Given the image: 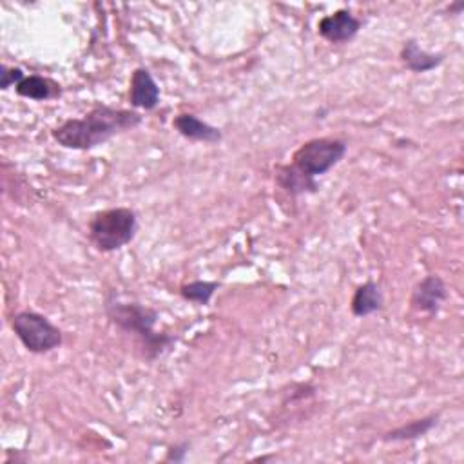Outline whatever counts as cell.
<instances>
[{"mask_svg": "<svg viewBox=\"0 0 464 464\" xmlns=\"http://www.w3.org/2000/svg\"><path fill=\"white\" fill-rule=\"evenodd\" d=\"M219 281H207V279H194L188 283H183L179 286V295L185 301L196 303V304H208L210 299L214 297L216 290L219 288Z\"/></svg>", "mask_w": 464, "mask_h": 464, "instance_id": "cell-15", "label": "cell"}, {"mask_svg": "<svg viewBox=\"0 0 464 464\" xmlns=\"http://www.w3.org/2000/svg\"><path fill=\"white\" fill-rule=\"evenodd\" d=\"M439 422V415L431 413V415H424L413 420H408L386 433H382V440L384 442H404V440H417L420 437H424L426 433H430L435 424Z\"/></svg>", "mask_w": 464, "mask_h": 464, "instance_id": "cell-14", "label": "cell"}, {"mask_svg": "<svg viewBox=\"0 0 464 464\" xmlns=\"http://www.w3.org/2000/svg\"><path fill=\"white\" fill-rule=\"evenodd\" d=\"M348 145L339 138H312L301 143L292 154L290 165L297 169L303 176L317 179L319 176L332 170L344 158Z\"/></svg>", "mask_w": 464, "mask_h": 464, "instance_id": "cell-4", "label": "cell"}, {"mask_svg": "<svg viewBox=\"0 0 464 464\" xmlns=\"http://www.w3.org/2000/svg\"><path fill=\"white\" fill-rule=\"evenodd\" d=\"M399 58L408 71L419 74L437 69L446 56L442 53H430L422 49L415 38H408L399 51Z\"/></svg>", "mask_w": 464, "mask_h": 464, "instance_id": "cell-10", "label": "cell"}, {"mask_svg": "<svg viewBox=\"0 0 464 464\" xmlns=\"http://www.w3.org/2000/svg\"><path fill=\"white\" fill-rule=\"evenodd\" d=\"M382 304L384 295L381 286L375 281L368 279L353 290V295L350 299V312L353 317H368L382 310Z\"/></svg>", "mask_w": 464, "mask_h": 464, "instance_id": "cell-11", "label": "cell"}, {"mask_svg": "<svg viewBox=\"0 0 464 464\" xmlns=\"http://www.w3.org/2000/svg\"><path fill=\"white\" fill-rule=\"evenodd\" d=\"M172 127L178 130L179 136L190 141H201V143H218L223 138V132L201 120L199 116L192 112H179L172 120Z\"/></svg>", "mask_w": 464, "mask_h": 464, "instance_id": "cell-9", "label": "cell"}, {"mask_svg": "<svg viewBox=\"0 0 464 464\" xmlns=\"http://www.w3.org/2000/svg\"><path fill=\"white\" fill-rule=\"evenodd\" d=\"M274 181L279 188H283L286 194L297 198L303 194H314L319 188L317 179H310L303 176L297 169H294L290 163L288 165H279L276 167L274 172Z\"/></svg>", "mask_w": 464, "mask_h": 464, "instance_id": "cell-13", "label": "cell"}, {"mask_svg": "<svg viewBox=\"0 0 464 464\" xmlns=\"http://www.w3.org/2000/svg\"><path fill=\"white\" fill-rule=\"evenodd\" d=\"M450 292L444 279L437 274H428L415 283L410 294L411 310L426 315H437L442 303L448 301Z\"/></svg>", "mask_w": 464, "mask_h": 464, "instance_id": "cell-6", "label": "cell"}, {"mask_svg": "<svg viewBox=\"0 0 464 464\" xmlns=\"http://www.w3.org/2000/svg\"><path fill=\"white\" fill-rule=\"evenodd\" d=\"M105 314L116 328L134 335L147 359H156L176 343L172 335L154 330L160 314L150 306L134 301L123 303L120 299H107Z\"/></svg>", "mask_w": 464, "mask_h": 464, "instance_id": "cell-2", "label": "cell"}, {"mask_svg": "<svg viewBox=\"0 0 464 464\" xmlns=\"http://www.w3.org/2000/svg\"><path fill=\"white\" fill-rule=\"evenodd\" d=\"M11 328L24 348L42 355L56 350L63 343L62 330L40 312L20 310L11 317Z\"/></svg>", "mask_w": 464, "mask_h": 464, "instance_id": "cell-5", "label": "cell"}, {"mask_svg": "<svg viewBox=\"0 0 464 464\" xmlns=\"http://www.w3.org/2000/svg\"><path fill=\"white\" fill-rule=\"evenodd\" d=\"M87 230L98 252H114L134 239L138 232V214L129 207L98 210L89 219Z\"/></svg>", "mask_w": 464, "mask_h": 464, "instance_id": "cell-3", "label": "cell"}, {"mask_svg": "<svg viewBox=\"0 0 464 464\" xmlns=\"http://www.w3.org/2000/svg\"><path fill=\"white\" fill-rule=\"evenodd\" d=\"M143 116L134 109L94 105L82 118H69L51 130L53 140L63 149L91 150L111 138L136 129Z\"/></svg>", "mask_w": 464, "mask_h": 464, "instance_id": "cell-1", "label": "cell"}, {"mask_svg": "<svg viewBox=\"0 0 464 464\" xmlns=\"http://www.w3.org/2000/svg\"><path fill=\"white\" fill-rule=\"evenodd\" d=\"M14 92L27 100L45 102V100L62 96V85L47 76H42V74H25L14 85Z\"/></svg>", "mask_w": 464, "mask_h": 464, "instance_id": "cell-12", "label": "cell"}, {"mask_svg": "<svg viewBox=\"0 0 464 464\" xmlns=\"http://www.w3.org/2000/svg\"><path fill=\"white\" fill-rule=\"evenodd\" d=\"M362 22L348 9H337L317 22V33L330 44H346L357 36Z\"/></svg>", "mask_w": 464, "mask_h": 464, "instance_id": "cell-7", "label": "cell"}, {"mask_svg": "<svg viewBox=\"0 0 464 464\" xmlns=\"http://www.w3.org/2000/svg\"><path fill=\"white\" fill-rule=\"evenodd\" d=\"M188 448H190V444L187 440L169 446V450L165 453V460L167 462H183L188 455Z\"/></svg>", "mask_w": 464, "mask_h": 464, "instance_id": "cell-17", "label": "cell"}, {"mask_svg": "<svg viewBox=\"0 0 464 464\" xmlns=\"http://www.w3.org/2000/svg\"><path fill=\"white\" fill-rule=\"evenodd\" d=\"M24 76H25V72L20 67L2 65V69H0V89L5 91L11 85H16Z\"/></svg>", "mask_w": 464, "mask_h": 464, "instance_id": "cell-16", "label": "cell"}, {"mask_svg": "<svg viewBox=\"0 0 464 464\" xmlns=\"http://www.w3.org/2000/svg\"><path fill=\"white\" fill-rule=\"evenodd\" d=\"M160 98H161V91L154 76L150 74V71L145 67H136L130 74L129 103L134 109L154 111L160 103Z\"/></svg>", "mask_w": 464, "mask_h": 464, "instance_id": "cell-8", "label": "cell"}]
</instances>
